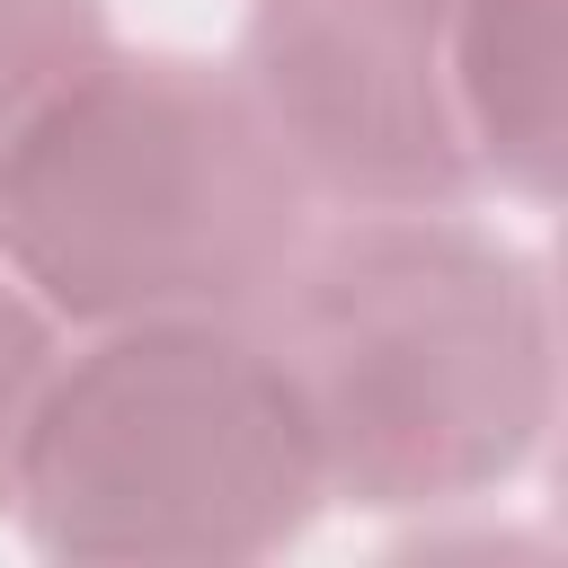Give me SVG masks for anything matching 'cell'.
<instances>
[{
	"label": "cell",
	"instance_id": "52a82bcc",
	"mask_svg": "<svg viewBox=\"0 0 568 568\" xmlns=\"http://www.w3.org/2000/svg\"><path fill=\"white\" fill-rule=\"evenodd\" d=\"M53 355H62V320L0 266V506H9L18 444H27V417H36V399H44Z\"/></svg>",
	"mask_w": 568,
	"mask_h": 568
},
{
	"label": "cell",
	"instance_id": "3957f363",
	"mask_svg": "<svg viewBox=\"0 0 568 568\" xmlns=\"http://www.w3.org/2000/svg\"><path fill=\"white\" fill-rule=\"evenodd\" d=\"M320 497V435L248 320L89 328L80 355H53L9 479L53 559H257Z\"/></svg>",
	"mask_w": 568,
	"mask_h": 568
},
{
	"label": "cell",
	"instance_id": "6da1fadb",
	"mask_svg": "<svg viewBox=\"0 0 568 568\" xmlns=\"http://www.w3.org/2000/svg\"><path fill=\"white\" fill-rule=\"evenodd\" d=\"M266 311L328 497L470 506L515 479L550 426L541 257L470 204H355L302 231Z\"/></svg>",
	"mask_w": 568,
	"mask_h": 568
},
{
	"label": "cell",
	"instance_id": "7a4b0ae2",
	"mask_svg": "<svg viewBox=\"0 0 568 568\" xmlns=\"http://www.w3.org/2000/svg\"><path fill=\"white\" fill-rule=\"evenodd\" d=\"M311 186L240 71L98 53L0 160V266L62 328L257 320Z\"/></svg>",
	"mask_w": 568,
	"mask_h": 568
},
{
	"label": "cell",
	"instance_id": "277c9868",
	"mask_svg": "<svg viewBox=\"0 0 568 568\" xmlns=\"http://www.w3.org/2000/svg\"><path fill=\"white\" fill-rule=\"evenodd\" d=\"M462 0H248L240 89L328 204H479L453 89Z\"/></svg>",
	"mask_w": 568,
	"mask_h": 568
},
{
	"label": "cell",
	"instance_id": "8992f818",
	"mask_svg": "<svg viewBox=\"0 0 568 568\" xmlns=\"http://www.w3.org/2000/svg\"><path fill=\"white\" fill-rule=\"evenodd\" d=\"M106 53L98 0H0V160Z\"/></svg>",
	"mask_w": 568,
	"mask_h": 568
},
{
	"label": "cell",
	"instance_id": "5b68a950",
	"mask_svg": "<svg viewBox=\"0 0 568 568\" xmlns=\"http://www.w3.org/2000/svg\"><path fill=\"white\" fill-rule=\"evenodd\" d=\"M462 142L479 195L550 204L559 186V0H462Z\"/></svg>",
	"mask_w": 568,
	"mask_h": 568
}]
</instances>
